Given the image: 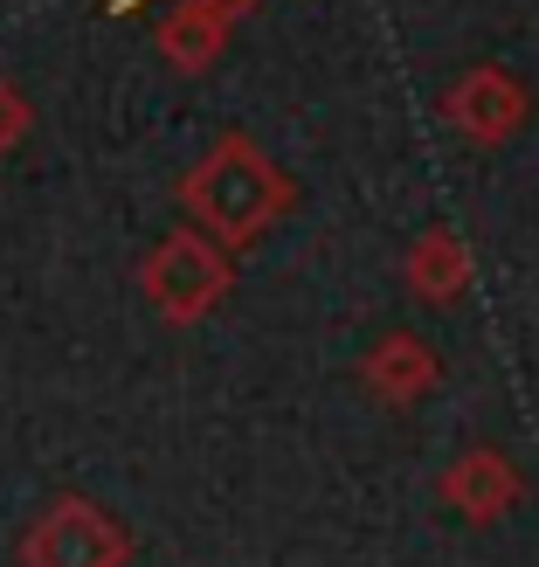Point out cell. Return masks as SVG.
I'll use <instances>...</instances> for the list:
<instances>
[{
  "label": "cell",
  "instance_id": "6da1fadb",
  "mask_svg": "<svg viewBox=\"0 0 539 567\" xmlns=\"http://www.w3.org/2000/svg\"><path fill=\"white\" fill-rule=\"evenodd\" d=\"M180 208L194 215V229L215 236L221 249H242L298 208V187L257 138L229 132L180 174Z\"/></svg>",
  "mask_w": 539,
  "mask_h": 567
},
{
  "label": "cell",
  "instance_id": "7a4b0ae2",
  "mask_svg": "<svg viewBox=\"0 0 539 567\" xmlns=\"http://www.w3.org/2000/svg\"><path fill=\"white\" fill-rule=\"evenodd\" d=\"M229 291H236V257L201 229H174L138 257V298L166 326H201Z\"/></svg>",
  "mask_w": 539,
  "mask_h": 567
},
{
  "label": "cell",
  "instance_id": "3957f363",
  "mask_svg": "<svg viewBox=\"0 0 539 567\" xmlns=\"http://www.w3.org/2000/svg\"><path fill=\"white\" fill-rule=\"evenodd\" d=\"M14 560L21 567H125L132 560V533H125L118 513H104L97 498L63 492L21 526Z\"/></svg>",
  "mask_w": 539,
  "mask_h": 567
},
{
  "label": "cell",
  "instance_id": "277c9868",
  "mask_svg": "<svg viewBox=\"0 0 539 567\" xmlns=\"http://www.w3.org/2000/svg\"><path fill=\"white\" fill-rule=\"evenodd\" d=\"M443 125L464 138V146H505V138H519V125L532 118V91H526V76L519 70H505V63H470L457 83L443 91Z\"/></svg>",
  "mask_w": 539,
  "mask_h": 567
},
{
  "label": "cell",
  "instance_id": "5b68a950",
  "mask_svg": "<svg viewBox=\"0 0 539 567\" xmlns=\"http://www.w3.org/2000/svg\"><path fill=\"white\" fill-rule=\"evenodd\" d=\"M436 498L464 526H498V519H512L519 505H526V471L505 457L498 443H470V450H457V457L443 464Z\"/></svg>",
  "mask_w": 539,
  "mask_h": 567
},
{
  "label": "cell",
  "instance_id": "8992f818",
  "mask_svg": "<svg viewBox=\"0 0 539 567\" xmlns=\"http://www.w3.org/2000/svg\"><path fill=\"white\" fill-rule=\"evenodd\" d=\"M436 381H443V360H436L429 339H415V332H381L360 360V388L387 409H415L422 394H436Z\"/></svg>",
  "mask_w": 539,
  "mask_h": 567
},
{
  "label": "cell",
  "instance_id": "52a82bcc",
  "mask_svg": "<svg viewBox=\"0 0 539 567\" xmlns=\"http://www.w3.org/2000/svg\"><path fill=\"white\" fill-rule=\"evenodd\" d=\"M470 277H477L470 243L457 229H443V221H436V229H422L402 249V284H408V298H422V305H457L470 291Z\"/></svg>",
  "mask_w": 539,
  "mask_h": 567
},
{
  "label": "cell",
  "instance_id": "ba28073f",
  "mask_svg": "<svg viewBox=\"0 0 539 567\" xmlns=\"http://www.w3.org/2000/svg\"><path fill=\"white\" fill-rule=\"evenodd\" d=\"M221 42H229V8H221V0H174L166 21H159V55L180 76L208 70L221 55Z\"/></svg>",
  "mask_w": 539,
  "mask_h": 567
},
{
  "label": "cell",
  "instance_id": "9c48e42d",
  "mask_svg": "<svg viewBox=\"0 0 539 567\" xmlns=\"http://www.w3.org/2000/svg\"><path fill=\"white\" fill-rule=\"evenodd\" d=\"M28 132H35V104H28L8 76H0V153L28 146Z\"/></svg>",
  "mask_w": 539,
  "mask_h": 567
},
{
  "label": "cell",
  "instance_id": "30bf717a",
  "mask_svg": "<svg viewBox=\"0 0 539 567\" xmlns=\"http://www.w3.org/2000/svg\"><path fill=\"white\" fill-rule=\"evenodd\" d=\"M221 8H236V0H221Z\"/></svg>",
  "mask_w": 539,
  "mask_h": 567
}]
</instances>
